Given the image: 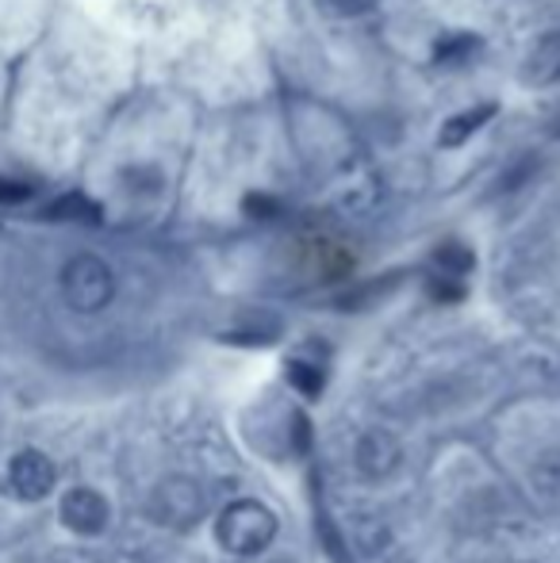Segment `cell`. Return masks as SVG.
<instances>
[{"label":"cell","instance_id":"obj_1","mask_svg":"<svg viewBox=\"0 0 560 563\" xmlns=\"http://www.w3.org/2000/svg\"><path fill=\"white\" fill-rule=\"evenodd\" d=\"M216 537L231 556H257L277 537V514L257 498H239L219 514Z\"/></svg>","mask_w":560,"mask_h":563},{"label":"cell","instance_id":"obj_2","mask_svg":"<svg viewBox=\"0 0 560 563\" xmlns=\"http://www.w3.org/2000/svg\"><path fill=\"white\" fill-rule=\"evenodd\" d=\"M62 296H66V303L81 314L105 311L116 296L112 268H108L100 257H92V253H77V257H69L66 268H62Z\"/></svg>","mask_w":560,"mask_h":563},{"label":"cell","instance_id":"obj_3","mask_svg":"<svg viewBox=\"0 0 560 563\" xmlns=\"http://www.w3.org/2000/svg\"><path fill=\"white\" fill-rule=\"evenodd\" d=\"M54 479H58V472H54V460L46 456V452L23 449L8 460V490H12L15 498H23V503L46 498L54 490Z\"/></svg>","mask_w":560,"mask_h":563},{"label":"cell","instance_id":"obj_4","mask_svg":"<svg viewBox=\"0 0 560 563\" xmlns=\"http://www.w3.org/2000/svg\"><path fill=\"white\" fill-rule=\"evenodd\" d=\"M353 464L365 479H388L399 464H404V445L396 433L388 430H369L353 445Z\"/></svg>","mask_w":560,"mask_h":563},{"label":"cell","instance_id":"obj_5","mask_svg":"<svg viewBox=\"0 0 560 563\" xmlns=\"http://www.w3.org/2000/svg\"><path fill=\"white\" fill-rule=\"evenodd\" d=\"M62 521H66L74 533L92 537L108 526V503L100 490L92 487H74L66 498H62Z\"/></svg>","mask_w":560,"mask_h":563},{"label":"cell","instance_id":"obj_6","mask_svg":"<svg viewBox=\"0 0 560 563\" xmlns=\"http://www.w3.org/2000/svg\"><path fill=\"white\" fill-rule=\"evenodd\" d=\"M154 514L169 526H185L200 514V490L188 479H165L162 487L154 490Z\"/></svg>","mask_w":560,"mask_h":563},{"label":"cell","instance_id":"obj_7","mask_svg":"<svg viewBox=\"0 0 560 563\" xmlns=\"http://www.w3.org/2000/svg\"><path fill=\"white\" fill-rule=\"evenodd\" d=\"M492 119H495V104H492V100H484V104H472L469 112L446 119V126H441V134H438V146H446V150L461 146V142H469L472 134H476L484 123H492Z\"/></svg>","mask_w":560,"mask_h":563},{"label":"cell","instance_id":"obj_8","mask_svg":"<svg viewBox=\"0 0 560 563\" xmlns=\"http://www.w3.org/2000/svg\"><path fill=\"white\" fill-rule=\"evenodd\" d=\"M526 81H534V85L560 81V31L546 35L538 46H534L530 62H526Z\"/></svg>","mask_w":560,"mask_h":563},{"label":"cell","instance_id":"obj_9","mask_svg":"<svg viewBox=\"0 0 560 563\" xmlns=\"http://www.w3.org/2000/svg\"><path fill=\"white\" fill-rule=\"evenodd\" d=\"M46 216L58 219V223H100V203L89 200L85 192H69L62 200H54Z\"/></svg>","mask_w":560,"mask_h":563},{"label":"cell","instance_id":"obj_10","mask_svg":"<svg viewBox=\"0 0 560 563\" xmlns=\"http://www.w3.org/2000/svg\"><path fill=\"white\" fill-rule=\"evenodd\" d=\"M530 487H534V495H538V498L557 503V498H560V449L546 452V456L530 467Z\"/></svg>","mask_w":560,"mask_h":563},{"label":"cell","instance_id":"obj_11","mask_svg":"<svg viewBox=\"0 0 560 563\" xmlns=\"http://www.w3.org/2000/svg\"><path fill=\"white\" fill-rule=\"evenodd\" d=\"M433 265L441 268V276H464V273H472V265H476V257H472V250H464V245H457V242H446V245H438V253H433Z\"/></svg>","mask_w":560,"mask_h":563},{"label":"cell","instance_id":"obj_12","mask_svg":"<svg viewBox=\"0 0 560 563\" xmlns=\"http://www.w3.org/2000/svg\"><path fill=\"white\" fill-rule=\"evenodd\" d=\"M476 35H469V31H457V35H449V38H441L438 43V62L441 66H457V62H464L472 51H476Z\"/></svg>","mask_w":560,"mask_h":563},{"label":"cell","instance_id":"obj_13","mask_svg":"<svg viewBox=\"0 0 560 563\" xmlns=\"http://www.w3.org/2000/svg\"><path fill=\"white\" fill-rule=\"evenodd\" d=\"M288 379H292V387H299V395H307V399H319L322 395V372L315 368V364L288 361Z\"/></svg>","mask_w":560,"mask_h":563},{"label":"cell","instance_id":"obj_14","mask_svg":"<svg viewBox=\"0 0 560 563\" xmlns=\"http://www.w3.org/2000/svg\"><path fill=\"white\" fill-rule=\"evenodd\" d=\"M242 211H246L250 219H277L281 203L273 200V196H265V192H250L246 200H242Z\"/></svg>","mask_w":560,"mask_h":563},{"label":"cell","instance_id":"obj_15","mask_svg":"<svg viewBox=\"0 0 560 563\" xmlns=\"http://www.w3.org/2000/svg\"><path fill=\"white\" fill-rule=\"evenodd\" d=\"M23 200H31V185L0 177V203H23Z\"/></svg>","mask_w":560,"mask_h":563},{"label":"cell","instance_id":"obj_16","mask_svg":"<svg viewBox=\"0 0 560 563\" xmlns=\"http://www.w3.org/2000/svg\"><path fill=\"white\" fill-rule=\"evenodd\" d=\"M322 4H327L330 12H338V15H361V12H369L376 0H322Z\"/></svg>","mask_w":560,"mask_h":563},{"label":"cell","instance_id":"obj_17","mask_svg":"<svg viewBox=\"0 0 560 563\" xmlns=\"http://www.w3.org/2000/svg\"><path fill=\"white\" fill-rule=\"evenodd\" d=\"M430 291H433V296H438V299H461V284H446V280H433L430 284Z\"/></svg>","mask_w":560,"mask_h":563}]
</instances>
